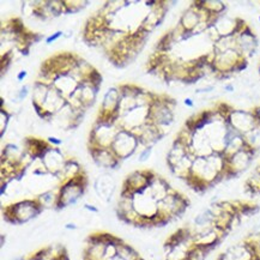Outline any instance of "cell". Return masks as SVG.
<instances>
[{
	"mask_svg": "<svg viewBox=\"0 0 260 260\" xmlns=\"http://www.w3.org/2000/svg\"><path fill=\"white\" fill-rule=\"evenodd\" d=\"M60 35H61V32H56V34H55L54 36H52L51 39H48V42H51V41H53V40H55L56 38H59Z\"/></svg>",
	"mask_w": 260,
	"mask_h": 260,
	"instance_id": "obj_5",
	"label": "cell"
},
{
	"mask_svg": "<svg viewBox=\"0 0 260 260\" xmlns=\"http://www.w3.org/2000/svg\"><path fill=\"white\" fill-rule=\"evenodd\" d=\"M115 189V183L109 176H101L95 183V191L103 201H109Z\"/></svg>",
	"mask_w": 260,
	"mask_h": 260,
	"instance_id": "obj_2",
	"label": "cell"
},
{
	"mask_svg": "<svg viewBox=\"0 0 260 260\" xmlns=\"http://www.w3.org/2000/svg\"><path fill=\"white\" fill-rule=\"evenodd\" d=\"M42 211L38 199H26L10 205L6 208L5 218L6 221L12 223H24L36 217Z\"/></svg>",
	"mask_w": 260,
	"mask_h": 260,
	"instance_id": "obj_1",
	"label": "cell"
},
{
	"mask_svg": "<svg viewBox=\"0 0 260 260\" xmlns=\"http://www.w3.org/2000/svg\"><path fill=\"white\" fill-rule=\"evenodd\" d=\"M186 105L192 106V101H191V100H186Z\"/></svg>",
	"mask_w": 260,
	"mask_h": 260,
	"instance_id": "obj_7",
	"label": "cell"
},
{
	"mask_svg": "<svg viewBox=\"0 0 260 260\" xmlns=\"http://www.w3.org/2000/svg\"><path fill=\"white\" fill-rule=\"evenodd\" d=\"M209 254L208 251L205 249L197 247V246H193L191 248V251L188 253L187 260H205L206 255Z\"/></svg>",
	"mask_w": 260,
	"mask_h": 260,
	"instance_id": "obj_3",
	"label": "cell"
},
{
	"mask_svg": "<svg viewBox=\"0 0 260 260\" xmlns=\"http://www.w3.org/2000/svg\"><path fill=\"white\" fill-rule=\"evenodd\" d=\"M113 260H122V259H120L119 256H116V258H115V259H113Z\"/></svg>",
	"mask_w": 260,
	"mask_h": 260,
	"instance_id": "obj_8",
	"label": "cell"
},
{
	"mask_svg": "<svg viewBox=\"0 0 260 260\" xmlns=\"http://www.w3.org/2000/svg\"><path fill=\"white\" fill-rule=\"evenodd\" d=\"M66 229H76V225L72 224V223H69V224L65 225Z\"/></svg>",
	"mask_w": 260,
	"mask_h": 260,
	"instance_id": "obj_6",
	"label": "cell"
},
{
	"mask_svg": "<svg viewBox=\"0 0 260 260\" xmlns=\"http://www.w3.org/2000/svg\"><path fill=\"white\" fill-rule=\"evenodd\" d=\"M84 208H85L86 210H89V211H91V212H98V211H99L98 208H95L94 205H89V204H85V205H84Z\"/></svg>",
	"mask_w": 260,
	"mask_h": 260,
	"instance_id": "obj_4",
	"label": "cell"
}]
</instances>
